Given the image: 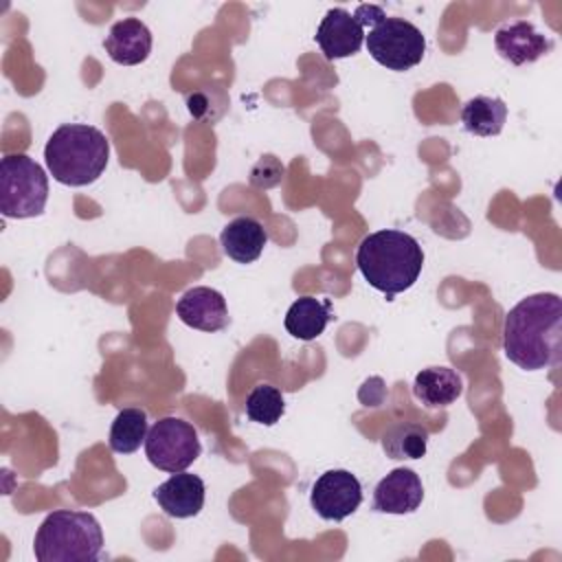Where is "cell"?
I'll return each instance as SVG.
<instances>
[{"instance_id":"7a4b0ae2","label":"cell","mask_w":562,"mask_h":562,"mask_svg":"<svg viewBox=\"0 0 562 562\" xmlns=\"http://www.w3.org/2000/svg\"><path fill=\"white\" fill-rule=\"evenodd\" d=\"M356 266L367 283L380 290L386 301L413 288L424 266L419 241L402 231L384 228L367 235L356 250Z\"/></svg>"},{"instance_id":"3957f363","label":"cell","mask_w":562,"mask_h":562,"mask_svg":"<svg viewBox=\"0 0 562 562\" xmlns=\"http://www.w3.org/2000/svg\"><path fill=\"white\" fill-rule=\"evenodd\" d=\"M44 158L50 176L59 184L86 187L105 171L110 140L94 125L66 123L50 134Z\"/></svg>"},{"instance_id":"52a82bcc","label":"cell","mask_w":562,"mask_h":562,"mask_svg":"<svg viewBox=\"0 0 562 562\" xmlns=\"http://www.w3.org/2000/svg\"><path fill=\"white\" fill-rule=\"evenodd\" d=\"M202 452L195 428L180 417L158 419L145 439L149 463L162 472H184Z\"/></svg>"},{"instance_id":"8992f818","label":"cell","mask_w":562,"mask_h":562,"mask_svg":"<svg viewBox=\"0 0 562 562\" xmlns=\"http://www.w3.org/2000/svg\"><path fill=\"white\" fill-rule=\"evenodd\" d=\"M369 55L384 68L404 72L417 66L426 53L422 31L404 18H384L364 33Z\"/></svg>"},{"instance_id":"603a6c76","label":"cell","mask_w":562,"mask_h":562,"mask_svg":"<svg viewBox=\"0 0 562 562\" xmlns=\"http://www.w3.org/2000/svg\"><path fill=\"white\" fill-rule=\"evenodd\" d=\"M353 18L362 24V29H367V26L371 29L375 22L384 20V18H386V13H384L380 7H373V4H360V7L356 9Z\"/></svg>"},{"instance_id":"5b68a950","label":"cell","mask_w":562,"mask_h":562,"mask_svg":"<svg viewBox=\"0 0 562 562\" xmlns=\"http://www.w3.org/2000/svg\"><path fill=\"white\" fill-rule=\"evenodd\" d=\"M48 200V178L26 154L4 156L0 162V211L11 220L42 215Z\"/></svg>"},{"instance_id":"ffe728a7","label":"cell","mask_w":562,"mask_h":562,"mask_svg":"<svg viewBox=\"0 0 562 562\" xmlns=\"http://www.w3.org/2000/svg\"><path fill=\"white\" fill-rule=\"evenodd\" d=\"M428 448V430L413 422L391 426L382 437V450L389 459H422Z\"/></svg>"},{"instance_id":"9a60e30c","label":"cell","mask_w":562,"mask_h":562,"mask_svg":"<svg viewBox=\"0 0 562 562\" xmlns=\"http://www.w3.org/2000/svg\"><path fill=\"white\" fill-rule=\"evenodd\" d=\"M220 244L226 257L237 263H252L261 257L268 244V233L255 217L241 215L228 222L220 233Z\"/></svg>"},{"instance_id":"6da1fadb","label":"cell","mask_w":562,"mask_h":562,"mask_svg":"<svg viewBox=\"0 0 562 562\" xmlns=\"http://www.w3.org/2000/svg\"><path fill=\"white\" fill-rule=\"evenodd\" d=\"M562 347V299L538 292L518 301L503 323V351L525 371L558 364Z\"/></svg>"},{"instance_id":"30bf717a","label":"cell","mask_w":562,"mask_h":562,"mask_svg":"<svg viewBox=\"0 0 562 562\" xmlns=\"http://www.w3.org/2000/svg\"><path fill=\"white\" fill-rule=\"evenodd\" d=\"M316 44L323 55L334 61L349 55H356L364 44L362 24L347 9H329L316 29Z\"/></svg>"},{"instance_id":"ac0fdd59","label":"cell","mask_w":562,"mask_h":562,"mask_svg":"<svg viewBox=\"0 0 562 562\" xmlns=\"http://www.w3.org/2000/svg\"><path fill=\"white\" fill-rule=\"evenodd\" d=\"M507 121V105L498 97H472L461 110L463 127L474 136H496Z\"/></svg>"},{"instance_id":"7c38bea8","label":"cell","mask_w":562,"mask_h":562,"mask_svg":"<svg viewBox=\"0 0 562 562\" xmlns=\"http://www.w3.org/2000/svg\"><path fill=\"white\" fill-rule=\"evenodd\" d=\"M422 501V479L408 468H395L373 490V512L380 514H413Z\"/></svg>"},{"instance_id":"9c48e42d","label":"cell","mask_w":562,"mask_h":562,"mask_svg":"<svg viewBox=\"0 0 562 562\" xmlns=\"http://www.w3.org/2000/svg\"><path fill=\"white\" fill-rule=\"evenodd\" d=\"M494 46L496 53L514 64V66H525L533 64L542 55L553 50V40L544 33H540L531 22L516 20L507 22L496 29L494 33Z\"/></svg>"},{"instance_id":"5bb4252c","label":"cell","mask_w":562,"mask_h":562,"mask_svg":"<svg viewBox=\"0 0 562 562\" xmlns=\"http://www.w3.org/2000/svg\"><path fill=\"white\" fill-rule=\"evenodd\" d=\"M103 48L121 66L143 64L151 53V33L138 18H123L112 24Z\"/></svg>"},{"instance_id":"2e32d148","label":"cell","mask_w":562,"mask_h":562,"mask_svg":"<svg viewBox=\"0 0 562 562\" xmlns=\"http://www.w3.org/2000/svg\"><path fill=\"white\" fill-rule=\"evenodd\" d=\"M461 391H463L461 375L450 367L422 369L413 382V395L426 408H446L452 402H457Z\"/></svg>"},{"instance_id":"ba28073f","label":"cell","mask_w":562,"mask_h":562,"mask_svg":"<svg viewBox=\"0 0 562 562\" xmlns=\"http://www.w3.org/2000/svg\"><path fill=\"white\" fill-rule=\"evenodd\" d=\"M310 503L323 520L338 522L360 507L362 485L349 470H327L314 481Z\"/></svg>"},{"instance_id":"7402d4cb","label":"cell","mask_w":562,"mask_h":562,"mask_svg":"<svg viewBox=\"0 0 562 562\" xmlns=\"http://www.w3.org/2000/svg\"><path fill=\"white\" fill-rule=\"evenodd\" d=\"M283 173H285V167L274 158V156H263L250 171V182L255 187H274L283 180Z\"/></svg>"},{"instance_id":"4fadbf2b","label":"cell","mask_w":562,"mask_h":562,"mask_svg":"<svg viewBox=\"0 0 562 562\" xmlns=\"http://www.w3.org/2000/svg\"><path fill=\"white\" fill-rule=\"evenodd\" d=\"M160 509L171 518H191L204 507V481L198 474L176 472L154 490Z\"/></svg>"},{"instance_id":"44dd1931","label":"cell","mask_w":562,"mask_h":562,"mask_svg":"<svg viewBox=\"0 0 562 562\" xmlns=\"http://www.w3.org/2000/svg\"><path fill=\"white\" fill-rule=\"evenodd\" d=\"M285 413V400L272 384H257L246 397V415L250 422L274 426Z\"/></svg>"},{"instance_id":"d6986e66","label":"cell","mask_w":562,"mask_h":562,"mask_svg":"<svg viewBox=\"0 0 562 562\" xmlns=\"http://www.w3.org/2000/svg\"><path fill=\"white\" fill-rule=\"evenodd\" d=\"M149 432L147 426V413L143 408H123L119 411V415L112 422L110 428V448L119 454H132L140 448V443H145Z\"/></svg>"},{"instance_id":"277c9868","label":"cell","mask_w":562,"mask_h":562,"mask_svg":"<svg viewBox=\"0 0 562 562\" xmlns=\"http://www.w3.org/2000/svg\"><path fill=\"white\" fill-rule=\"evenodd\" d=\"M103 549L99 520L88 512L57 509L35 531L37 562H94Z\"/></svg>"},{"instance_id":"8fae6325","label":"cell","mask_w":562,"mask_h":562,"mask_svg":"<svg viewBox=\"0 0 562 562\" xmlns=\"http://www.w3.org/2000/svg\"><path fill=\"white\" fill-rule=\"evenodd\" d=\"M178 318L200 331H222L228 327V307L224 296L206 285L187 290L176 303Z\"/></svg>"},{"instance_id":"e0dca14e","label":"cell","mask_w":562,"mask_h":562,"mask_svg":"<svg viewBox=\"0 0 562 562\" xmlns=\"http://www.w3.org/2000/svg\"><path fill=\"white\" fill-rule=\"evenodd\" d=\"M329 321H331L329 299L321 301L316 296H301L290 305L283 325L290 336L299 340H314L325 331Z\"/></svg>"}]
</instances>
